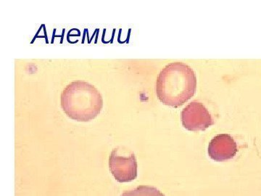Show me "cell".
<instances>
[{"label": "cell", "mask_w": 261, "mask_h": 196, "mask_svg": "<svg viewBox=\"0 0 261 196\" xmlns=\"http://www.w3.org/2000/svg\"><path fill=\"white\" fill-rule=\"evenodd\" d=\"M109 167L113 176L120 183L129 182L137 178V162L135 154L128 156L118 154V149L113 150L110 156Z\"/></svg>", "instance_id": "4"}, {"label": "cell", "mask_w": 261, "mask_h": 196, "mask_svg": "<svg viewBox=\"0 0 261 196\" xmlns=\"http://www.w3.org/2000/svg\"><path fill=\"white\" fill-rule=\"evenodd\" d=\"M61 106L67 116L71 119L90 121L102 111L103 98L93 84L77 80L70 82L63 89Z\"/></svg>", "instance_id": "2"}, {"label": "cell", "mask_w": 261, "mask_h": 196, "mask_svg": "<svg viewBox=\"0 0 261 196\" xmlns=\"http://www.w3.org/2000/svg\"><path fill=\"white\" fill-rule=\"evenodd\" d=\"M238 151L236 142L226 134L216 136L208 145L209 156L218 162L233 159Z\"/></svg>", "instance_id": "5"}, {"label": "cell", "mask_w": 261, "mask_h": 196, "mask_svg": "<svg viewBox=\"0 0 261 196\" xmlns=\"http://www.w3.org/2000/svg\"><path fill=\"white\" fill-rule=\"evenodd\" d=\"M197 88L195 71L181 62L169 63L160 72L156 94L166 106L178 108L193 97Z\"/></svg>", "instance_id": "1"}, {"label": "cell", "mask_w": 261, "mask_h": 196, "mask_svg": "<svg viewBox=\"0 0 261 196\" xmlns=\"http://www.w3.org/2000/svg\"><path fill=\"white\" fill-rule=\"evenodd\" d=\"M121 196H166L156 187L142 185L128 190L122 194Z\"/></svg>", "instance_id": "6"}, {"label": "cell", "mask_w": 261, "mask_h": 196, "mask_svg": "<svg viewBox=\"0 0 261 196\" xmlns=\"http://www.w3.org/2000/svg\"><path fill=\"white\" fill-rule=\"evenodd\" d=\"M182 125L190 132L205 131L214 125L211 113L203 104L192 101L181 112Z\"/></svg>", "instance_id": "3"}]
</instances>
